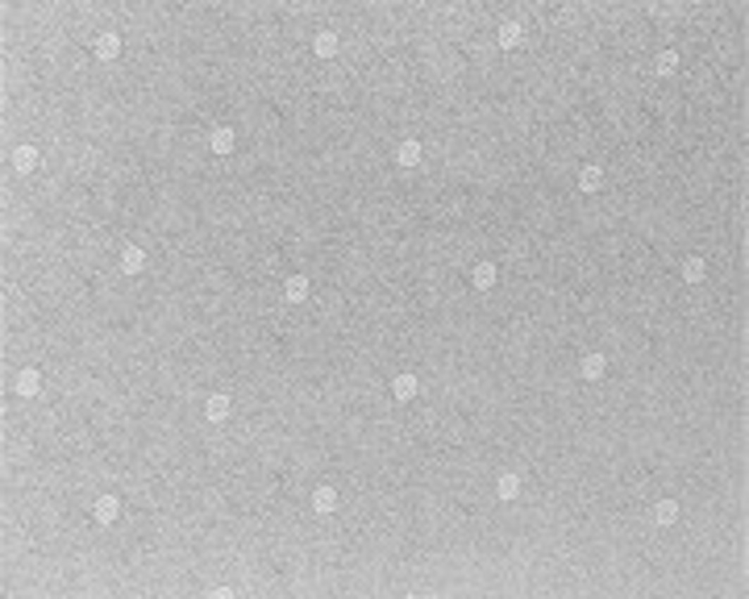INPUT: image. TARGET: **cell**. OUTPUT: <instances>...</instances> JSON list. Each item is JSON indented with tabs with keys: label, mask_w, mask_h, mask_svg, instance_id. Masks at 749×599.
Wrapping results in <instances>:
<instances>
[{
	"label": "cell",
	"mask_w": 749,
	"mask_h": 599,
	"mask_svg": "<svg viewBox=\"0 0 749 599\" xmlns=\"http://www.w3.org/2000/svg\"><path fill=\"white\" fill-rule=\"evenodd\" d=\"M38 158H42V154H38V146H30V141H21V146L13 150V171H21V175H30V171L38 167Z\"/></svg>",
	"instance_id": "1"
},
{
	"label": "cell",
	"mask_w": 749,
	"mask_h": 599,
	"mask_svg": "<svg viewBox=\"0 0 749 599\" xmlns=\"http://www.w3.org/2000/svg\"><path fill=\"white\" fill-rule=\"evenodd\" d=\"M13 391H17L21 400H30V396H38V391H42V374H38V370H34V367H25V370H21V374H17V383H13Z\"/></svg>",
	"instance_id": "2"
},
{
	"label": "cell",
	"mask_w": 749,
	"mask_h": 599,
	"mask_svg": "<svg viewBox=\"0 0 749 599\" xmlns=\"http://www.w3.org/2000/svg\"><path fill=\"white\" fill-rule=\"evenodd\" d=\"M92 516H96L100 524H113V520L121 516V500H117V496H100L96 507H92Z\"/></svg>",
	"instance_id": "3"
},
{
	"label": "cell",
	"mask_w": 749,
	"mask_h": 599,
	"mask_svg": "<svg viewBox=\"0 0 749 599\" xmlns=\"http://www.w3.org/2000/svg\"><path fill=\"white\" fill-rule=\"evenodd\" d=\"M521 38H525V25H521V21H504V25H500V34H495V42H500V50H512V46H521Z\"/></svg>",
	"instance_id": "4"
},
{
	"label": "cell",
	"mask_w": 749,
	"mask_h": 599,
	"mask_svg": "<svg viewBox=\"0 0 749 599\" xmlns=\"http://www.w3.org/2000/svg\"><path fill=\"white\" fill-rule=\"evenodd\" d=\"M117 54H121V34H100L96 38V58L100 63H113Z\"/></svg>",
	"instance_id": "5"
},
{
	"label": "cell",
	"mask_w": 749,
	"mask_h": 599,
	"mask_svg": "<svg viewBox=\"0 0 749 599\" xmlns=\"http://www.w3.org/2000/svg\"><path fill=\"white\" fill-rule=\"evenodd\" d=\"M416 391H421L416 374H408V370H404V374H396V379H392V396H396V400H416Z\"/></svg>",
	"instance_id": "6"
},
{
	"label": "cell",
	"mask_w": 749,
	"mask_h": 599,
	"mask_svg": "<svg viewBox=\"0 0 749 599\" xmlns=\"http://www.w3.org/2000/svg\"><path fill=\"white\" fill-rule=\"evenodd\" d=\"M338 500H342V496H338V487H316V491H312V507H316L321 516L338 512Z\"/></svg>",
	"instance_id": "7"
},
{
	"label": "cell",
	"mask_w": 749,
	"mask_h": 599,
	"mask_svg": "<svg viewBox=\"0 0 749 599\" xmlns=\"http://www.w3.org/2000/svg\"><path fill=\"white\" fill-rule=\"evenodd\" d=\"M233 146H237V138H233V130H229V125H217V130L209 134V150H213V154H229Z\"/></svg>",
	"instance_id": "8"
},
{
	"label": "cell",
	"mask_w": 749,
	"mask_h": 599,
	"mask_svg": "<svg viewBox=\"0 0 749 599\" xmlns=\"http://www.w3.org/2000/svg\"><path fill=\"white\" fill-rule=\"evenodd\" d=\"M283 296H287L292 304H304V300H309V275H287V283H283Z\"/></svg>",
	"instance_id": "9"
},
{
	"label": "cell",
	"mask_w": 749,
	"mask_h": 599,
	"mask_svg": "<svg viewBox=\"0 0 749 599\" xmlns=\"http://www.w3.org/2000/svg\"><path fill=\"white\" fill-rule=\"evenodd\" d=\"M495 496H500V500H516V496H521V474L504 470V474L495 479Z\"/></svg>",
	"instance_id": "10"
},
{
	"label": "cell",
	"mask_w": 749,
	"mask_h": 599,
	"mask_svg": "<svg viewBox=\"0 0 749 599\" xmlns=\"http://www.w3.org/2000/svg\"><path fill=\"white\" fill-rule=\"evenodd\" d=\"M396 163H400V167H421V141H416V138L400 141V146H396Z\"/></svg>",
	"instance_id": "11"
},
{
	"label": "cell",
	"mask_w": 749,
	"mask_h": 599,
	"mask_svg": "<svg viewBox=\"0 0 749 599\" xmlns=\"http://www.w3.org/2000/svg\"><path fill=\"white\" fill-rule=\"evenodd\" d=\"M142 267H146L142 246H125V250H121V271H125V275H142Z\"/></svg>",
	"instance_id": "12"
},
{
	"label": "cell",
	"mask_w": 749,
	"mask_h": 599,
	"mask_svg": "<svg viewBox=\"0 0 749 599\" xmlns=\"http://www.w3.org/2000/svg\"><path fill=\"white\" fill-rule=\"evenodd\" d=\"M338 46H342V42H338V34H333V30H321V34L312 38V50H316L321 58H333V54H338Z\"/></svg>",
	"instance_id": "13"
},
{
	"label": "cell",
	"mask_w": 749,
	"mask_h": 599,
	"mask_svg": "<svg viewBox=\"0 0 749 599\" xmlns=\"http://www.w3.org/2000/svg\"><path fill=\"white\" fill-rule=\"evenodd\" d=\"M683 279H687V283H704V279H707V263L700 258V254L683 258Z\"/></svg>",
	"instance_id": "14"
},
{
	"label": "cell",
	"mask_w": 749,
	"mask_h": 599,
	"mask_svg": "<svg viewBox=\"0 0 749 599\" xmlns=\"http://www.w3.org/2000/svg\"><path fill=\"white\" fill-rule=\"evenodd\" d=\"M471 283L487 291V287H495V263H475V271H471Z\"/></svg>",
	"instance_id": "15"
},
{
	"label": "cell",
	"mask_w": 749,
	"mask_h": 599,
	"mask_svg": "<svg viewBox=\"0 0 749 599\" xmlns=\"http://www.w3.org/2000/svg\"><path fill=\"white\" fill-rule=\"evenodd\" d=\"M204 412H209V420H229V412H233V404H229V396H209V408H204Z\"/></svg>",
	"instance_id": "16"
},
{
	"label": "cell",
	"mask_w": 749,
	"mask_h": 599,
	"mask_svg": "<svg viewBox=\"0 0 749 599\" xmlns=\"http://www.w3.org/2000/svg\"><path fill=\"white\" fill-rule=\"evenodd\" d=\"M608 374V358L604 354H587L583 358V379H604Z\"/></svg>",
	"instance_id": "17"
},
{
	"label": "cell",
	"mask_w": 749,
	"mask_h": 599,
	"mask_svg": "<svg viewBox=\"0 0 749 599\" xmlns=\"http://www.w3.org/2000/svg\"><path fill=\"white\" fill-rule=\"evenodd\" d=\"M654 520H658V524H674V520H679V500H658Z\"/></svg>",
	"instance_id": "18"
},
{
	"label": "cell",
	"mask_w": 749,
	"mask_h": 599,
	"mask_svg": "<svg viewBox=\"0 0 749 599\" xmlns=\"http://www.w3.org/2000/svg\"><path fill=\"white\" fill-rule=\"evenodd\" d=\"M600 184H604V171H600V167H583V171H578V187H583V191H600Z\"/></svg>",
	"instance_id": "19"
},
{
	"label": "cell",
	"mask_w": 749,
	"mask_h": 599,
	"mask_svg": "<svg viewBox=\"0 0 749 599\" xmlns=\"http://www.w3.org/2000/svg\"><path fill=\"white\" fill-rule=\"evenodd\" d=\"M679 71V54L674 50H662L658 54V75H674Z\"/></svg>",
	"instance_id": "20"
},
{
	"label": "cell",
	"mask_w": 749,
	"mask_h": 599,
	"mask_svg": "<svg viewBox=\"0 0 749 599\" xmlns=\"http://www.w3.org/2000/svg\"><path fill=\"white\" fill-rule=\"evenodd\" d=\"M209 595H213V599H233V591H229V587H213Z\"/></svg>",
	"instance_id": "21"
}]
</instances>
